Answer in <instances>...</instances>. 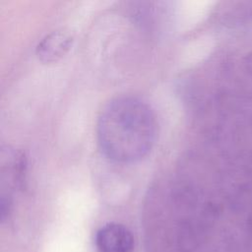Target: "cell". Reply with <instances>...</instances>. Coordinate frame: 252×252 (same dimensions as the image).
Returning a JSON list of instances; mask_svg holds the SVG:
<instances>
[{
  "instance_id": "cell-1",
  "label": "cell",
  "mask_w": 252,
  "mask_h": 252,
  "mask_svg": "<svg viewBox=\"0 0 252 252\" xmlns=\"http://www.w3.org/2000/svg\"><path fill=\"white\" fill-rule=\"evenodd\" d=\"M101 153L116 162H134L152 150L157 137V120L151 106L133 95L111 99L96 122Z\"/></svg>"
},
{
  "instance_id": "cell-2",
  "label": "cell",
  "mask_w": 252,
  "mask_h": 252,
  "mask_svg": "<svg viewBox=\"0 0 252 252\" xmlns=\"http://www.w3.org/2000/svg\"><path fill=\"white\" fill-rule=\"evenodd\" d=\"M98 252H134V237L123 224L109 222L101 226L95 235Z\"/></svg>"
},
{
  "instance_id": "cell-3",
  "label": "cell",
  "mask_w": 252,
  "mask_h": 252,
  "mask_svg": "<svg viewBox=\"0 0 252 252\" xmlns=\"http://www.w3.org/2000/svg\"><path fill=\"white\" fill-rule=\"evenodd\" d=\"M74 40L73 34L60 29L46 34L36 45L37 58L43 63H53L63 57L70 49Z\"/></svg>"
}]
</instances>
